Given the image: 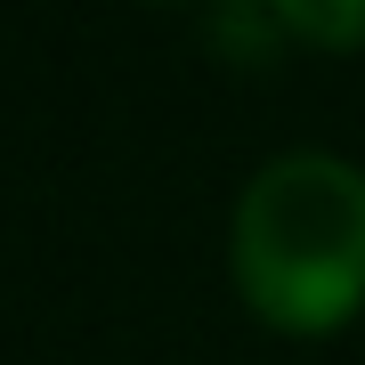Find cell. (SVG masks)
Instances as JSON below:
<instances>
[{"mask_svg": "<svg viewBox=\"0 0 365 365\" xmlns=\"http://www.w3.org/2000/svg\"><path fill=\"white\" fill-rule=\"evenodd\" d=\"M227 252L268 333H341L365 309V170L341 155H276L235 203Z\"/></svg>", "mask_w": 365, "mask_h": 365, "instance_id": "cell-1", "label": "cell"}, {"mask_svg": "<svg viewBox=\"0 0 365 365\" xmlns=\"http://www.w3.org/2000/svg\"><path fill=\"white\" fill-rule=\"evenodd\" d=\"M268 9H276V25L292 41H309V49H333V57L365 49V0H268Z\"/></svg>", "mask_w": 365, "mask_h": 365, "instance_id": "cell-2", "label": "cell"}]
</instances>
